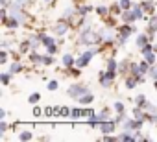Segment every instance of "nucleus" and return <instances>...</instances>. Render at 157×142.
<instances>
[{
  "label": "nucleus",
  "mask_w": 157,
  "mask_h": 142,
  "mask_svg": "<svg viewBox=\"0 0 157 142\" xmlns=\"http://www.w3.org/2000/svg\"><path fill=\"white\" fill-rule=\"evenodd\" d=\"M102 44L100 33L94 28V24L91 21H87L80 30H78V39H76V46H83V48H93Z\"/></svg>",
  "instance_id": "obj_1"
},
{
  "label": "nucleus",
  "mask_w": 157,
  "mask_h": 142,
  "mask_svg": "<svg viewBox=\"0 0 157 142\" xmlns=\"http://www.w3.org/2000/svg\"><path fill=\"white\" fill-rule=\"evenodd\" d=\"M117 48H124L126 46V43L133 37V35H137L139 33V30H137V26L135 24H128V22H120L118 26H117Z\"/></svg>",
  "instance_id": "obj_2"
},
{
  "label": "nucleus",
  "mask_w": 157,
  "mask_h": 142,
  "mask_svg": "<svg viewBox=\"0 0 157 142\" xmlns=\"http://www.w3.org/2000/svg\"><path fill=\"white\" fill-rule=\"evenodd\" d=\"M98 33H100V39H102V44L105 48H111V50H117V26H109L105 22H102V26L98 28Z\"/></svg>",
  "instance_id": "obj_3"
},
{
  "label": "nucleus",
  "mask_w": 157,
  "mask_h": 142,
  "mask_svg": "<svg viewBox=\"0 0 157 142\" xmlns=\"http://www.w3.org/2000/svg\"><path fill=\"white\" fill-rule=\"evenodd\" d=\"M70 30H74V26L67 21V19H59V21H56L52 26H50V33H54L57 39H63L65 35H68L70 33Z\"/></svg>",
  "instance_id": "obj_4"
},
{
  "label": "nucleus",
  "mask_w": 157,
  "mask_h": 142,
  "mask_svg": "<svg viewBox=\"0 0 157 142\" xmlns=\"http://www.w3.org/2000/svg\"><path fill=\"white\" fill-rule=\"evenodd\" d=\"M98 54H96V50L94 48H83L80 54L76 55V66H80V68H87L91 63H93V59L96 57Z\"/></svg>",
  "instance_id": "obj_5"
},
{
  "label": "nucleus",
  "mask_w": 157,
  "mask_h": 142,
  "mask_svg": "<svg viewBox=\"0 0 157 142\" xmlns=\"http://www.w3.org/2000/svg\"><path fill=\"white\" fill-rule=\"evenodd\" d=\"M87 92H91V89H89V85H87V83H80V81H76V83H72V85H68V87H67V96H68V98H72V100L82 98V96H83V94H87Z\"/></svg>",
  "instance_id": "obj_6"
},
{
  "label": "nucleus",
  "mask_w": 157,
  "mask_h": 142,
  "mask_svg": "<svg viewBox=\"0 0 157 142\" xmlns=\"http://www.w3.org/2000/svg\"><path fill=\"white\" fill-rule=\"evenodd\" d=\"M117 72H109V70H100L98 72V83L102 89H113L115 87V81H117Z\"/></svg>",
  "instance_id": "obj_7"
},
{
  "label": "nucleus",
  "mask_w": 157,
  "mask_h": 142,
  "mask_svg": "<svg viewBox=\"0 0 157 142\" xmlns=\"http://www.w3.org/2000/svg\"><path fill=\"white\" fill-rule=\"evenodd\" d=\"M146 120H140V118H133V116H128L124 120V124L120 125V129H128V131H140L144 127Z\"/></svg>",
  "instance_id": "obj_8"
},
{
  "label": "nucleus",
  "mask_w": 157,
  "mask_h": 142,
  "mask_svg": "<svg viewBox=\"0 0 157 142\" xmlns=\"http://www.w3.org/2000/svg\"><path fill=\"white\" fill-rule=\"evenodd\" d=\"M144 21H146V33L150 35L151 41H155V35H157V13L148 15Z\"/></svg>",
  "instance_id": "obj_9"
},
{
  "label": "nucleus",
  "mask_w": 157,
  "mask_h": 142,
  "mask_svg": "<svg viewBox=\"0 0 157 142\" xmlns=\"http://www.w3.org/2000/svg\"><path fill=\"white\" fill-rule=\"evenodd\" d=\"M117 127H120L117 122H115V118H107V120H104L102 124H100V133L102 135H115L117 133Z\"/></svg>",
  "instance_id": "obj_10"
},
{
  "label": "nucleus",
  "mask_w": 157,
  "mask_h": 142,
  "mask_svg": "<svg viewBox=\"0 0 157 142\" xmlns=\"http://www.w3.org/2000/svg\"><path fill=\"white\" fill-rule=\"evenodd\" d=\"M87 118V107H83V105H74L72 107V113H70V120H74V122H78V120H85Z\"/></svg>",
  "instance_id": "obj_11"
},
{
  "label": "nucleus",
  "mask_w": 157,
  "mask_h": 142,
  "mask_svg": "<svg viewBox=\"0 0 157 142\" xmlns=\"http://www.w3.org/2000/svg\"><path fill=\"white\" fill-rule=\"evenodd\" d=\"M61 66H63V70L76 66V55H74L72 52H65V54L61 55Z\"/></svg>",
  "instance_id": "obj_12"
},
{
  "label": "nucleus",
  "mask_w": 157,
  "mask_h": 142,
  "mask_svg": "<svg viewBox=\"0 0 157 142\" xmlns=\"http://www.w3.org/2000/svg\"><path fill=\"white\" fill-rule=\"evenodd\" d=\"M10 72L13 74V76H17V74H22L24 70H26V66H24V63L21 61V59H11V63H10Z\"/></svg>",
  "instance_id": "obj_13"
},
{
  "label": "nucleus",
  "mask_w": 157,
  "mask_h": 142,
  "mask_svg": "<svg viewBox=\"0 0 157 142\" xmlns=\"http://www.w3.org/2000/svg\"><path fill=\"white\" fill-rule=\"evenodd\" d=\"M28 63L33 65V66H43V54H39V50H32L28 55H26Z\"/></svg>",
  "instance_id": "obj_14"
},
{
  "label": "nucleus",
  "mask_w": 157,
  "mask_h": 142,
  "mask_svg": "<svg viewBox=\"0 0 157 142\" xmlns=\"http://www.w3.org/2000/svg\"><path fill=\"white\" fill-rule=\"evenodd\" d=\"M137 131H128V129H122L118 133V142H137Z\"/></svg>",
  "instance_id": "obj_15"
},
{
  "label": "nucleus",
  "mask_w": 157,
  "mask_h": 142,
  "mask_svg": "<svg viewBox=\"0 0 157 142\" xmlns=\"http://www.w3.org/2000/svg\"><path fill=\"white\" fill-rule=\"evenodd\" d=\"M26 39H28V43H30L32 50H39V48H43V41H41V35H39V32L26 35Z\"/></svg>",
  "instance_id": "obj_16"
},
{
  "label": "nucleus",
  "mask_w": 157,
  "mask_h": 142,
  "mask_svg": "<svg viewBox=\"0 0 157 142\" xmlns=\"http://www.w3.org/2000/svg\"><path fill=\"white\" fill-rule=\"evenodd\" d=\"M148 43H151V39H150V35L146 33V32H139L137 35H135V46L140 50V48H144Z\"/></svg>",
  "instance_id": "obj_17"
},
{
  "label": "nucleus",
  "mask_w": 157,
  "mask_h": 142,
  "mask_svg": "<svg viewBox=\"0 0 157 142\" xmlns=\"http://www.w3.org/2000/svg\"><path fill=\"white\" fill-rule=\"evenodd\" d=\"M76 6H78V13H80V17H87L89 19V15L94 13V6L89 4V2H82V4H76Z\"/></svg>",
  "instance_id": "obj_18"
},
{
  "label": "nucleus",
  "mask_w": 157,
  "mask_h": 142,
  "mask_svg": "<svg viewBox=\"0 0 157 142\" xmlns=\"http://www.w3.org/2000/svg\"><path fill=\"white\" fill-rule=\"evenodd\" d=\"M118 59L115 57V54H111V55H107L105 57V68L109 70V72H117L118 74Z\"/></svg>",
  "instance_id": "obj_19"
},
{
  "label": "nucleus",
  "mask_w": 157,
  "mask_h": 142,
  "mask_svg": "<svg viewBox=\"0 0 157 142\" xmlns=\"http://www.w3.org/2000/svg\"><path fill=\"white\" fill-rule=\"evenodd\" d=\"M129 66H131V59H128V57L120 59V63H118V76L126 78L129 74Z\"/></svg>",
  "instance_id": "obj_20"
},
{
  "label": "nucleus",
  "mask_w": 157,
  "mask_h": 142,
  "mask_svg": "<svg viewBox=\"0 0 157 142\" xmlns=\"http://www.w3.org/2000/svg\"><path fill=\"white\" fill-rule=\"evenodd\" d=\"M94 13H96L100 19H107V17L111 15V6H107V4H98V6H94Z\"/></svg>",
  "instance_id": "obj_21"
},
{
  "label": "nucleus",
  "mask_w": 157,
  "mask_h": 142,
  "mask_svg": "<svg viewBox=\"0 0 157 142\" xmlns=\"http://www.w3.org/2000/svg\"><path fill=\"white\" fill-rule=\"evenodd\" d=\"M56 107V118H70L72 107L68 105H54Z\"/></svg>",
  "instance_id": "obj_22"
},
{
  "label": "nucleus",
  "mask_w": 157,
  "mask_h": 142,
  "mask_svg": "<svg viewBox=\"0 0 157 142\" xmlns=\"http://www.w3.org/2000/svg\"><path fill=\"white\" fill-rule=\"evenodd\" d=\"M140 4H142L146 15H153V13H157V2H155V0H140Z\"/></svg>",
  "instance_id": "obj_23"
},
{
  "label": "nucleus",
  "mask_w": 157,
  "mask_h": 142,
  "mask_svg": "<svg viewBox=\"0 0 157 142\" xmlns=\"http://www.w3.org/2000/svg\"><path fill=\"white\" fill-rule=\"evenodd\" d=\"M120 22H128V24H135V22H137V17H135V13H133V9H126V11H122V15H120Z\"/></svg>",
  "instance_id": "obj_24"
},
{
  "label": "nucleus",
  "mask_w": 157,
  "mask_h": 142,
  "mask_svg": "<svg viewBox=\"0 0 157 142\" xmlns=\"http://www.w3.org/2000/svg\"><path fill=\"white\" fill-rule=\"evenodd\" d=\"M140 83H139V80L135 78V76H131V74H128L126 78H124V87L128 89V91H133V89H137Z\"/></svg>",
  "instance_id": "obj_25"
},
{
  "label": "nucleus",
  "mask_w": 157,
  "mask_h": 142,
  "mask_svg": "<svg viewBox=\"0 0 157 142\" xmlns=\"http://www.w3.org/2000/svg\"><path fill=\"white\" fill-rule=\"evenodd\" d=\"M17 136H19L21 142H30L33 138V131H32V127H24V129H19Z\"/></svg>",
  "instance_id": "obj_26"
},
{
  "label": "nucleus",
  "mask_w": 157,
  "mask_h": 142,
  "mask_svg": "<svg viewBox=\"0 0 157 142\" xmlns=\"http://www.w3.org/2000/svg\"><path fill=\"white\" fill-rule=\"evenodd\" d=\"M2 26H4L6 30H10V32H17L19 28H22V24H21L17 19H13V17H10V19H8V21L2 24Z\"/></svg>",
  "instance_id": "obj_27"
},
{
  "label": "nucleus",
  "mask_w": 157,
  "mask_h": 142,
  "mask_svg": "<svg viewBox=\"0 0 157 142\" xmlns=\"http://www.w3.org/2000/svg\"><path fill=\"white\" fill-rule=\"evenodd\" d=\"M142 59H146L150 65H155L157 63V50H146V52H140Z\"/></svg>",
  "instance_id": "obj_28"
},
{
  "label": "nucleus",
  "mask_w": 157,
  "mask_h": 142,
  "mask_svg": "<svg viewBox=\"0 0 157 142\" xmlns=\"http://www.w3.org/2000/svg\"><path fill=\"white\" fill-rule=\"evenodd\" d=\"M150 100H148V96L146 94H142V92H139V94H135L133 96V105H139V107H146V103H148Z\"/></svg>",
  "instance_id": "obj_29"
},
{
  "label": "nucleus",
  "mask_w": 157,
  "mask_h": 142,
  "mask_svg": "<svg viewBox=\"0 0 157 142\" xmlns=\"http://www.w3.org/2000/svg\"><path fill=\"white\" fill-rule=\"evenodd\" d=\"M76 102L80 103V105H83V107H89V105L94 102V94H93V92H87V94H83L82 98H78Z\"/></svg>",
  "instance_id": "obj_30"
},
{
  "label": "nucleus",
  "mask_w": 157,
  "mask_h": 142,
  "mask_svg": "<svg viewBox=\"0 0 157 142\" xmlns=\"http://www.w3.org/2000/svg\"><path fill=\"white\" fill-rule=\"evenodd\" d=\"M13 81V74L10 72V70H6V72H0V83H2L4 87H10Z\"/></svg>",
  "instance_id": "obj_31"
},
{
  "label": "nucleus",
  "mask_w": 157,
  "mask_h": 142,
  "mask_svg": "<svg viewBox=\"0 0 157 142\" xmlns=\"http://www.w3.org/2000/svg\"><path fill=\"white\" fill-rule=\"evenodd\" d=\"M82 70H83V68H80V66H72V68H67V70H65V76H70V78L78 80V78L82 76Z\"/></svg>",
  "instance_id": "obj_32"
},
{
  "label": "nucleus",
  "mask_w": 157,
  "mask_h": 142,
  "mask_svg": "<svg viewBox=\"0 0 157 142\" xmlns=\"http://www.w3.org/2000/svg\"><path fill=\"white\" fill-rule=\"evenodd\" d=\"M57 63V59H56V55H52V54H43V66H54Z\"/></svg>",
  "instance_id": "obj_33"
},
{
  "label": "nucleus",
  "mask_w": 157,
  "mask_h": 142,
  "mask_svg": "<svg viewBox=\"0 0 157 142\" xmlns=\"http://www.w3.org/2000/svg\"><path fill=\"white\" fill-rule=\"evenodd\" d=\"M19 52H21L22 55H28V54L32 52V46H30V43H28V39H22V41L19 43Z\"/></svg>",
  "instance_id": "obj_34"
},
{
  "label": "nucleus",
  "mask_w": 157,
  "mask_h": 142,
  "mask_svg": "<svg viewBox=\"0 0 157 142\" xmlns=\"http://www.w3.org/2000/svg\"><path fill=\"white\" fill-rule=\"evenodd\" d=\"M144 114H146V109H142V107H139V105H133V107H131V116H133V118L144 120Z\"/></svg>",
  "instance_id": "obj_35"
},
{
  "label": "nucleus",
  "mask_w": 157,
  "mask_h": 142,
  "mask_svg": "<svg viewBox=\"0 0 157 142\" xmlns=\"http://www.w3.org/2000/svg\"><path fill=\"white\" fill-rule=\"evenodd\" d=\"M111 111H113V107H102V111L98 113V118H100V122H104V120L111 118Z\"/></svg>",
  "instance_id": "obj_36"
},
{
  "label": "nucleus",
  "mask_w": 157,
  "mask_h": 142,
  "mask_svg": "<svg viewBox=\"0 0 157 142\" xmlns=\"http://www.w3.org/2000/svg\"><path fill=\"white\" fill-rule=\"evenodd\" d=\"M113 111L115 113H126V103L122 102V100H117V102H113Z\"/></svg>",
  "instance_id": "obj_37"
},
{
  "label": "nucleus",
  "mask_w": 157,
  "mask_h": 142,
  "mask_svg": "<svg viewBox=\"0 0 157 142\" xmlns=\"http://www.w3.org/2000/svg\"><path fill=\"white\" fill-rule=\"evenodd\" d=\"M10 57H11V54H10V50H0V65H8L10 63Z\"/></svg>",
  "instance_id": "obj_38"
},
{
  "label": "nucleus",
  "mask_w": 157,
  "mask_h": 142,
  "mask_svg": "<svg viewBox=\"0 0 157 142\" xmlns=\"http://www.w3.org/2000/svg\"><path fill=\"white\" fill-rule=\"evenodd\" d=\"M59 46H61V44H59V41H57V43H54V44L46 46V48H44V52H46V54H52V55H57V54H59Z\"/></svg>",
  "instance_id": "obj_39"
},
{
  "label": "nucleus",
  "mask_w": 157,
  "mask_h": 142,
  "mask_svg": "<svg viewBox=\"0 0 157 142\" xmlns=\"http://www.w3.org/2000/svg\"><path fill=\"white\" fill-rule=\"evenodd\" d=\"M32 116H35V118H41V116H44V109H43L39 103H35V105L32 107Z\"/></svg>",
  "instance_id": "obj_40"
},
{
  "label": "nucleus",
  "mask_w": 157,
  "mask_h": 142,
  "mask_svg": "<svg viewBox=\"0 0 157 142\" xmlns=\"http://www.w3.org/2000/svg\"><path fill=\"white\" fill-rule=\"evenodd\" d=\"M10 4H15V6H19V8L28 9V8L32 6V0H10Z\"/></svg>",
  "instance_id": "obj_41"
},
{
  "label": "nucleus",
  "mask_w": 157,
  "mask_h": 142,
  "mask_svg": "<svg viewBox=\"0 0 157 142\" xmlns=\"http://www.w3.org/2000/svg\"><path fill=\"white\" fill-rule=\"evenodd\" d=\"M117 2H118V6L122 8V11H126V9H131V8H133L135 0H117Z\"/></svg>",
  "instance_id": "obj_42"
},
{
  "label": "nucleus",
  "mask_w": 157,
  "mask_h": 142,
  "mask_svg": "<svg viewBox=\"0 0 157 142\" xmlns=\"http://www.w3.org/2000/svg\"><path fill=\"white\" fill-rule=\"evenodd\" d=\"M111 15H113V17H118V19H120V15H122V8L118 6V2H117V0H115L113 4H111Z\"/></svg>",
  "instance_id": "obj_43"
},
{
  "label": "nucleus",
  "mask_w": 157,
  "mask_h": 142,
  "mask_svg": "<svg viewBox=\"0 0 157 142\" xmlns=\"http://www.w3.org/2000/svg\"><path fill=\"white\" fill-rule=\"evenodd\" d=\"M46 89H48L50 92H56V91L59 89V81H57V80H48V81H46Z\"/></svg>",
  "instance_id": "obj_44"
},
{
  "label": "nucleus",
  "mask_w": 157,
  "mask_h": 142,
  "mask_svg": "<svg viewBox=\"0 0 157 142\" xmlns=\"http://www.w3.org/2000/svg\"><path fill=\"white\" fill-rule=\"evenodd\" d=\"M44 118H56V107L54 105H46L44 107Z\"/></svg>",
  "instance_id": "obj_45"
},
{
  "label": "nucleus",
  "mask_w": 157,
  "mask_h": 142,
  "mask_svg": "<svg viewBox=\"0 0 157 142\" xmlns=\"http://www.w3.org/2000/svg\"><path fill=\"white\" fill-rule=\"evenodd\" d=\"M10 131V124L6 120H0V138H4V135Z\"/></svg>",
  "instance_id": "obj_46"
},
{
  "label": "nucleus",
  "mask_w": 157,
  "mask_h": 142,
  "mask_svg": "<svg viewBox=\"0 0 157 142\" xmlns=\"http://www.w3.org/2000/svg\"><path fill=\"white\" fill-rule=\"evenodd\" d=\"M28 102H30V105L39 103V102H41V94H39V92H32V94L28 96Z\"/></svg>",
  "instance_id": "obj_47"
},
{
  "label": "nucleus",
  "mask_w": 157,
  "mask_h": 142,
  "mask_svg": "<svg viewBox=\"0 0 157 142\" xmlns=\"http://www.w3.org/2000/svg\"><path fill=\"white\" fill-rule=\"evenodd\" d=\"M126 118H128V113H115V122H117L118 125H122Z\"/></svg>",
  "instance_id": "obj_48"
},
{
  "label": "nucleus",
  "mask_w": 157,
  "mask_h": 142,
  "mask_svg": "<svg viewBox=\"0 0 157 142\" xmlns=\"http://www.w3.org/2000/svg\"><path fill=\"white\" fill-rule=\"evenodd\" d=\"M100 140L102 142H118V135H102Z\"/></svg>",
  "instance_id": "obj_49"
},
{
  "label": "nucleus",
  "mask_w": 157,
  "mask_h": 142,
  "mask_svg": "<svg viewBox=\"0 0 157 142\" xmlns=\"http://www.w3.org/2000/svg\"><path fill=\"white\" fill-rule=\"evenodd\" d=\"M148 78H150L151 81H155V80H157V63H155V65H151V68H150V74H148Z\"/></svg>",
  "instance_id": "obj_50"
},
{
  "label": "nucleus",
  "mask_w": 157,
  "mask_h": 142,
  "mask_svg": "<svg viewBox=\"0 0 157 142\" xmlns=\"http://www.w3.org/2000/svg\"><path fill=\"white\" fill-rule=\"evenodd\" d=\"M144 109H146V111H150V113H155V114H157V107H155V105H153V103H151V102H148V103H146V107H144Z\"/></svg>",
  "instance_id": "obj_51"
},
{
  "label": "nucleus",
  "mask_w": 157,
  "mask_h": 142,
  "mask_svg": "<svg viewBox=\"0 0 157 142\" xmlns=\"http://www.w3.org/2000/svg\"><path fill=\"white\" fill-rule=\"evenodd\" d=\"M0 46H2L4 50H11V41H8V39H4L2 43H0Z\"/></svg>",
  "instance_id": "obj_52"
},
{
  "label": "nucleus",
  "mask_w": 157,
  "mask_h": 142,
  "mask_svg": "<svg viewBox=\"0 0 157 142\" xmlns=\"http://www.w3.org/2000/svg\"><path fill=\"white\" fill-rule=\"evenodd\" d=\"M93 116H96V111L89 105V107H87V118H85V120H89V118H93Z\"/></svg>",
  "instance_id": "obj_53"
},
{
  "label": "nucleus",
  "mask_w": 157,
  "mask_h": 142,
  "mask_svg": "<svg viewBox=\"0 0 157 142\" xmlns=\"http://www.w3.org/2000/svg\"><path fill=\"white\" fill-rule=\"evenodd\" d=\"M19 127H21V122H19V120H15V122L10 124V129H11V131H19Z\"/></svg>",
  "instance_id": "obj_54"
},
{
  "label": "nucleus",
  "mask_w": 157,
  "mask_h": 142,
  "mask_svg": "<svg viewBox=\"0 0 157 142\" xmlns=\"http://www.w3.org/2000/svg\"><path fill=\"white\" fill-rule=\"evenodd\" d=\"M57 2H59V0H43V4H48L50 8H54V6H57Z\"/></svg>",
  "instance_id": "obj_55"
},
{
  "label": "nucleus",
  "mask_w": 157,
  "mask_h": 142,
  "mask_svg": "<svg viewBox=\"0 0 157 142\" xmlns=\"http://www.w3.org/2000/svg\"><path fill=\"white\" fill-rule=\"evenodd\" d=\"M8 118V111L6 109H0V120H6Z\"/></svg>",
  "instance_id": "obj_56"
},
{
  "label": "nucleus",
  "mask_w": 157,
  "mask_h": 142,
  "mask_svg": "<svg viewBox=\"0 0 157 142\" xmlns=\"http://www.w3.org/2000/svg\"><path fill=\"white\" fill-rule=\"evenodd\" d=\"M39 140H50V136L48 135H43V136H39Z\"/></svg>",
  "instance_id": "obj_57"
},
{
  "label": "nucleus",
  "mask_w": 157,
  "mask_h": 142,
  "mask_svg": "<svg viewBox=\"0 0 157 142\" xmlns=\"http://www.w3.org/2000/svg\"><path fill=\"white\" fill-rule=\"evenodd\" d=\"M153 89H155V92H157V80L153 81Z\"/></svg>",
  "instance_id": "obj_58"
},
{
  "label": "nucleus",
  "mask_w": 157,
  "mask_h": 142,
  "mask_svg": "<svg viewBox=\"0 0 157 142\" xmlns=\"http://www.w3.org/2000/svg\"><path fill=\"white\" fill-rule=\"evenodd\" d=\"M155 127H157V122H155Z\"/></svg>",
  "instance_id": "obj_59"
}]
</instances>
